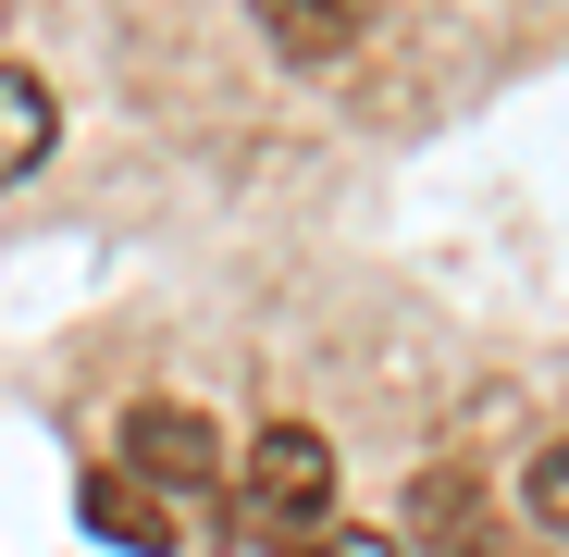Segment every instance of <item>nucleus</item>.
Segmentation results:
<instances>
[{
  "label": "nucleus",
  "mask_w": 569,
  "mask_h": 557,
  "mask_svg": "<svg viewBox=\"0 0 569 557\" xmlns=\"http://www.w3.org/2000/svg\"><path fill=\"white\" fill-rule=\"evenodd\" d=\"M236 520L260 533V545H322L335 533V446L310 434V421H272L248 458H236Z\"/></svg>",
  "instance_id": "obj_1"
},
{
  "label": "nucleus",
  "mask_w": 569,
  "mask_h": 557,
  "mask_svg": "<svg viewBox=\"0 0 569 557\" xmlns=\"http://www.w3.org/2000/svg\"><path fill=\"white\" fill-rule=\"evenodd\" d=\"M124 471L161 496H211L223 484V434L199 409H124Z\"/></svg>",
  "instance_id": "obj_2"
},
{
  "label": "nucleus",
  "mask_w": 569,
  "mask_h": 557,
  "mask_svg": "<svg viewBox=\"0 0 569 557\" xmlns=\"http://www.w3.org/2000/svg\"><path fill=\"white\" fill-rule=\"evenodd\" d=\"M248 13L284 62H347L359 50V0H248Z\"/></svg>",
  "instance_id": "obj_3"
},
{
  "label": "nucleus",
  "mask_w": 569,
  "mask_h": 557,
  "mask_svg": "<svg viewBox=\"0 0 569 557\" xmlns=\"http://www.w3.org/2000/svg\"><path fill=\"white\" fill-rule=\"evenodd\" d=\"M87 533H112V545L161 557V545H173V496L137 484V471H100V484H87Z\"/></svg>",
  "instance_id": "obj_4"
},
{
  "label": "nucleus",
  "mask_w": 569,
  "mask_h": 557,
  "mask_svg": "<svg viewBox=\"0 0 569 557\" xmlns=\"http://www.w3.org/2000/svg\"><path fill=\"white\" fill-rule=\"evenodd\" d=\"M50 137H62V112H50V87H38L26 62H0V186H26V173L50 161Z\"/></svg>",
  "instance_id": "obj_5"
},
{
  "label": "nucleus",
  "mask_w": 569,
  "mask_h": 557,
  "mask_svg": "<svg viewBox=\"0 0 569 557\" xmlns=\"http://www.w3.org/2000/svg\"><path fill=\"white\" fill-rule=\"evenodd\" d=\"M520 496H532V520H545V533H569V434L532 458V484H520Z\"/></svg>",
  "instance_id": "obj_6"
},
{
  "label": "nucleus",
  "mask_w": 569,
  "mask_h": 557,
  "mask_svg": "<svg viewBox=\"0 0 569 557\" xmlns=\"http://www.w3.org/2000/svg\"><path fill=\"white\" fill-rule=\"evenodd\" d=\"M298 557H397V545H385V533H359V520H335V533H322V545H298Z\"/></svg>",
  "instance_id": "obj_7"
},
{
  "label": "nucleus",
  "mask_w": 569,
  "mask_h": 557,
  "mask_svg": "<svg viewBox=\"0 0 569 557\" xmlns=\"http://www.w3.org/2000/svg\"><path fill=\"white\" fill-rule=\"evenodd\" d=\"M470 557H508V545H470Z\"/></svg>",
  "instance_id": "obj_8"
}]
</instances>
